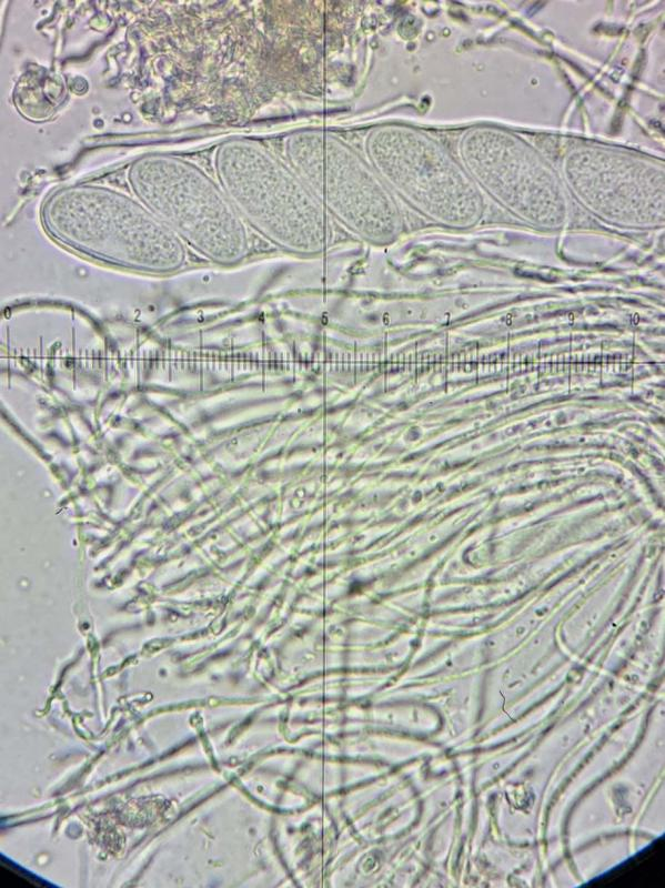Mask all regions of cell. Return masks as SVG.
<instances>
[{
  "instance_id": "3957f363",
  "label": "cell",
  "mask_w": 665,
  "mask_h": 888,
  "mask_svg": "<svg viewBox=\"0 0 665 888\" xmlns=\"http://www.w3.org/2000/svg\"><path fill=\"white\" fill-rule=\"evenodd\" d=\"M128 180L147 209L206 258L230 264L245 255L248 239L239 212L193 164L148 154L131 164Z\"/></svg>"
},
{
  "instance_id": "6da1fadb",
  "label": "cell",
  "mask_w": 665,
  "mask_h": 888,
  "mask_svg": "<svg viewBox=\"0 0 665 888\" xmlns=\"http://www.w3.org/2000/svg\"><path fill=\"white\" fill-rule=\"evenodd\" d=\"M52 236L66 245L118 265L173 271L184 262L180 238L143 204L98 185L56 190L42 206Z\"/></svg>"
},
{
  "instance_id": "7a4b0ae2",
  "label": "cell",
  "mask_w": 665,
  "mask_h": 888,
  "mask_svg": "<svg viewBox=\"0 0 665 888\" xmlns=\"http://www.w3.org/2000/svg\"><path fill=\"white\" fill-rule=\"evenodd\" d=\"M215 167L223 192L261 234L300 254L322 252L331 231L325 209L302 179L248 140L220 145Z\"/></svg>"
},
{
  "instance_id": "277c9868",
  "label": "cell",
  "mask_w": 665,
  "mask_h": 888,
  "mask_svg": "<svg viewBox=\"0 0 665 888\" xmlns=\"http://www.w3.org/2000/svg\"><path fill=\"white\" fill-rule=\"evenodd\" d=\"M285 148L296 174L351 232L376 244L395 240L401 229L395 201L354 150L319 131L293 133Z\"/></svg>"
}]
</instances>
